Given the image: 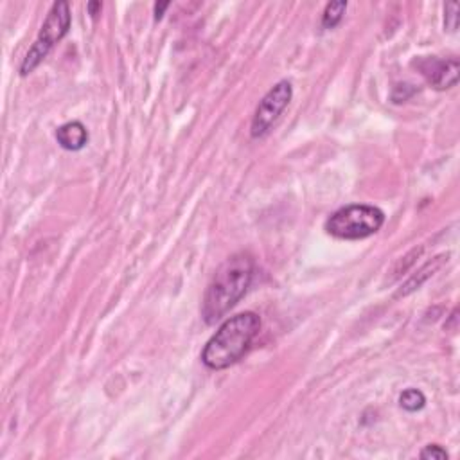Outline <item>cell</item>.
Instances as JSON below:
<instances>
[{
  "label": "cell",
  "mask_w": 460,
  "mask_h": 460,
  "mask_svg": "<svg viewBox=\"0 0 460 460\" xmlns=\"http://www.w3.org/2000/svg\"><path fill=\"white\" fill-rule=\"evenodd\" d=\"M421 74L428 79L432 86L437 90L452 88L459 81V62L453 59H439V58H422L415 62Z\"/></svg>",
  "instance_id": "cell-6"
},
{
  "label": "cell",
  "mask_w": 460,
  "mask_h": 460,
  "mask_svg": "<svg viewBox=\"0 0 460 460\" xmlns=\"http://www.w3.org/2000/svg\"><path fill=\"white\" fill-rule=\"evenodd\" d=\"M347 9V2H331V4L326 6V11L322 15V28L324 29H333L342 22L343 13Z\"/></svg>",
  "instance_id": "cell-8"
},
{
  "label": "cell",
  "mask_w": 460,
  "mask_h": 460,
  "mask_svg": "<svg viewBox=\"0 0 460 460\" xmlns=\"http://www.w3.org/2000/svg\"><path fill=\"white\" fill-rule=\"evenodd\" d=\"M56 139H58V144L67 151H79L88 142V132L83 126V122L72 121L59 126L58 132H56Z\"/></svg>",
  "instance_id": "cell-7"
},
{
  "label": "cell",
  "mask_w": 460,
  "mask_h": 460,
  "mask_svg": "<svg viewBox=\"0 0 460 460\" xmlns=\"http://www.w3.org/2000/svg\"><path fill=\"white\" fill-rule=\"evenodd\" d=\"M383 223H385V214L381 209L356 203L333 212L326 222V230L333 238L356 241V239L371 238L381 229Z\"/></svg>",
  "instance_id": "cell-3"
},
{
  "label": "cell",
  "mask_w": 460,
  "mask_h": 460,
  "mask_svg": "<svg viewBox=\"0 0 460 460\" xmlns=\"http://www.w3.org/2000/svg\"><path fill=\"white\" fill-rule=\"evenodd\" d=\"M88 9L92 15H98V9H101V2H92V4H88Z\"/></svg>",
  "instance_id": "cell-14"
},
{
  "label": "cell",
  "mask_w": 460,
  "mask_h": 460,
  "mask_svg": "<svg viewBox=\"0 0 460 460\" xmlns=\"http://www.w3.org/2000/svg\"><path fill=\"white\" fill-rule=\"evenodd\" d=\"M448 6V9L452 13H446L448 15V18H452V22H449V31H455L456 29V9H459V6L455 4V2H452V4H446Z\"/></svg>",
  "instance_id": "cell-12"
},
{
  "label": "cell",
  "mask_w": 460,
  "mask_h": 460,
  "mask_svg": "<svg viewBox=\"0 0 460 460\" xmlns=\"http://www.w3.org/2000/svg\"><path fill=\"white\" fill-rule=\"evenodd\" d=\"M69 29H71V8L67 2H56V4H52L47 18L40 29L38 38L35 40V43L25 54L24 62L20 65V74H31L36 67L47 58L56 43L69 33Z\"/></svg>",
  "instance_id": "cell-4"
},
{
  "label": "cell",
  "mask_w": 460,
  "mask_h": 460,
  "mask_svg": "<svg viewBox=\"0 0 460 460\" xmlns=\"http://www.w3.org/2000/svg\"><path fill=\"white\" fill-rule=\"evenodd\" d=\"M421 459L448 460V452H446V449L439 444H430L421 452Z\"/></svg>",
  "instance_id": "cell-11"
},
{
  "label": "cell",
  "mask_w": 460,
  "mask_h": 460,
  "mask_svg": "<svg viewBox=\"0 0 460 460\" xmlns=\"http://www.w3.org/2000/svg\"><path fill=\"white\" fill-rule=\"evenodd\" d=\"M261 331V316L254 311L230 316L207 342L202 362L212 371H222L234 365L245 356L255 336Z\"/></svg>",
  "instance_id": "cell-2"
},
{
  "label": "cell",
  "mask_w": 460,
  "mask_h": 460,
  "mask_svg": "<svg viewBox=\"0 0 460 460\" xmlns=\"http://www.w3.org/2000/svg\"><path fill=\"white\" fill-rule=\"evenodd\" d=\"M439 268V265H437V261H433V263H428V265L425 266V268L421 270V272L418 273V277H413V279H410L408 282H406V286H405V289H403V295H406V293L408 292H412V289H415V288H419V286L422 284V282L426 281V279L430 277V275H433V272H435V270Z\"/></svg>",
  "instance_id": "cell-10"
},
{
  "label": "cell",
  "mask_w": 460,
  "mask_h": 460,
  "mask_svg": "<svg viewBox=\"0 0 460 460\" xmlns=\"http://www.w3.org/2000/svg\"><path fill=\"white\" fill-rule=\"evenodd\" d=\"M293 98V86L292 83L282 79L277 85L270 88L266 92L265 98L261 99V103L258 105L252 119V126H250V135L254 139H261L266 133L270 132V128L273 126V122L277 121L279 115L286 110V106L289 105Z\"/></svg>",
  "instance_id": "cell-5"
},
{
  "label": "cell",
  "mask_w": 460,
  "mask_h": 460,
  "mask_svg": "<svg viewBox=\"0 0 460 460\" xmlns=\"http://www.w3.org/2000/svg\"><path fill=\"white\" fill-rule=\"evenodd\" d=\"M169 8V2H160V4H155V20H160L164 16V11Z\"/></svg>",
  "instance_id": "cell-13"
},
{
  "label": "cell",
  "mask_w": 460,
  "mask_h": 460,
  "mask_svg": "<svg viewBox=\"0 0 460 460\" xmlns=\"http://www.w3.org/2000/svg\"><path fill=\"white\" fill-rule=\"evenodd\" d=\"M255 263L250 254H234L218 268L207 288L202 304V316L212 326L234 308L254 279Z\"/></svg>",
  "instance_id": "cell-1"
},
{
  "label": "cell",
  "mask_w": 460,
  "mask_h": 460,
  "mask_svg": "<svg viewBox=\"0 0 460 460\" xmlns=\"http://www.w3.org/2000/svg\"><path fill=\"white\" fill-rule=\"evenodd\" d=\"M399 405H401V408H405L406 412H418V410L425 408L426 398L421 390L408 389L405 390L401 394V398H399Z\"/></svg>",
  "instance_id": "cell-9"
}]
</instances>
